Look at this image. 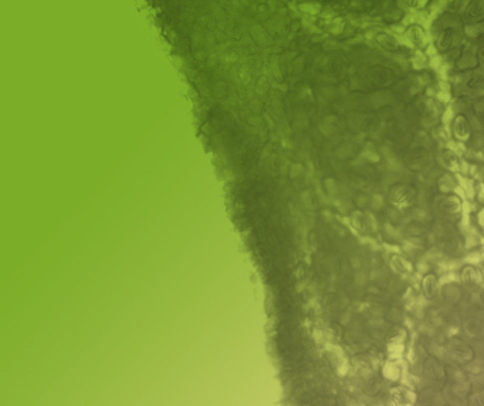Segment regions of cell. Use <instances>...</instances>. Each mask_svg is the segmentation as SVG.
Returning a JSON list of instances; mask_svg holds the SVG:
<instances>
[{"mask_svg":"<svg viewBox=\"0 0 484 406\" xmlns=\"http://www.w3.org/2000/svg\"><path fill=\"white\" fill-rule=\"evenodd\" d=\"M444 158H445L447 164L450 166L451 169L457 170V167H458V160H457V157H455V155H454L452 152H450V151L445 152V154H444Z\"/></svg>","mask_w":484,"mask_h":406,"instance_id":"7a4b0ae2","label":"cell"},{"mask_svg":"<svg viewBox=\"0 0 484 406\" xmlns=\"http://www.w3.org/2000/svg\"><path fill=\"white\" fill-rule=\"evenodd\" d=\"M455 134L458 138H467L468 136V128H467V122L464 118H457L455 120Z\"/></svg>","mask_w":484,"mask_h":406,"instance_id":"6da1fadb","label":"cell"},{"mask_svg":"<svg viewBox=\"0 0 484 406\" xmlns=\"http://www.w3.org/2000/svg\"><path fill=\"white\" fill-rule=\"evenodd\" d=\"M483 299H484V292H483Z\"/></svg>","mask_w":484,"mask_h":406,"instance_id":"3957f363","label":"cell"}]
</instances>
